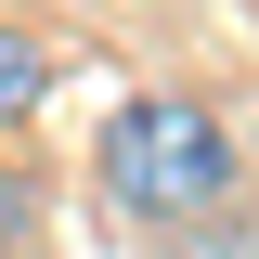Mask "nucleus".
Wrapping results in <instances>:
<instances>
[{
    "instance_id": "nucleus-1",
    "label": "nucleus",
    "mask_w": 259,
    "mask_h": 259,
    "mask_svg": "<svg viewBox=\"0 0 259 259\" xmlns=\"http://www.w3.org/2000/svg\"><path fill=\"white\" fill-rule=\"evenodd\" d=\"M233 130L207 117V104L182 91H143L117 104V130H104V194H117L130 221H156V233H194V221H221L233 207Z\"/></svg>"
},
{
    "instance_id": "nucleus-2",
    "label": "nucleus",
    "mask_w": 259,
    "mask_h": 259,
    "mask_svg": "<svg viewBox=\"0 0 259 259\" xmlns=\"http://www.w3.org/2000/svg\"><path fill=\"white\" fill-rule=\"evenodd\" d=\"M52 39H39V26H0V130H13V117H39V104H52Z\"/></svg>"
},
{
    "instance_id": "nucleus-3",
    "label": "nucleus",
    "mask_w": 259,
    "mask_h": 259,
    "mask_svg": "<svg viewBox=\"0 0 259 259\" xmlns=\"http://www.w3.org/2000/svg\"><path fill=\"white\" fill-rule=\"evenodd\" d=\"M194 259H259V221H194Z\"/></svg>"
}]
</instances>
